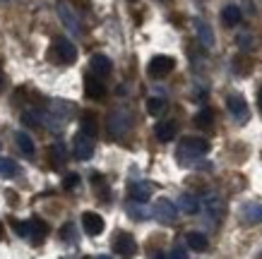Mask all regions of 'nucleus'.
<instances>
[{
	"instance_id": "nucleus-1",
	"label": "nucleus",
	"mask_w": 262,
	"mask_h": 259,
	"mask_svg": "<svg viewBox=\"0 0 262 259\" xmlns=\"http://www.w3.org/2000/svg\"><path fill=\"white\" fill-rule=\"evenodd\" d=\"M207 151H209V142L207 139H202V137H183L176 158L183 166H192L198 158L205 156Z\"/></svg>"
},
{
	"instance_id": "nucleus-2",
	"label": "nucleus",
	"mask_w": 262,
	"mask_h": 259,
	"mask_svg": "<svg viewBox=\"0 0 262 259\" xmlns=\"http://www.w3.org/2000/svg\"><path fill=\"white\" fill-rule=\"evenodd\" d=\"M51 58H53V63H58V65H72L77 60V48H75V43H72L70 39L60 36V39L53 41Z\"/></svg>"
},
{
	"instance_id": "nucleus-3",
	"label": "nucleus",
	"mask_w": 262,
	"mask_h": 259,
	"mask_svg": "<svg viewBox=\"0 0 262 259\" xmlns=\"http://www.w3.org/2000/svg\"><path fill=\"white\" fill-rule=\"evenodd\" d=\"M108 132L113 137H123V134L130 132V127H133V113L125 108H116L111 110V115H108Z\"/></svg>"
},
{
	"instance_id": "nucleus-4",
	"label": "nucleus",
	"mask_w": 262,
	"mask_h": 259,
	"mask_svg": "<svg viewBox=\"0 0 262 259\" xmlns=\"http://www.w3.org/2000/svg\"><path fill=\"white\" fill-rule=\"evenodd\" d=\"M56 10H58V17H60V22H63L65 29H68L72 36H80V34H82V24H80L77 12H75L68 3H58Z\"/></svg>"
},
{
	"instance_id": "nucleus-5",
	"label": "nucleus",
	"mask_w": 262,
	"mask_h": 259,
	"mask_svg": "<svg viewBox=\"0 0 262 259\" xmlns=\"http://www.w3.org/2000/svg\"><path fill=\"white\" fill-rule=\"evenodd\" d=\"M226 106H229V113H231V118L236 120L238 125H243V123H248V118H250V108H248V103L243 96L238 94H233L226 99Z\"/></svg>"
},
{
	"instance_id": "nucleus-6",
	"label": "nucleus",
	"mask_w": 262,
	"mask_h": 259,
	"mask_svg": "<svg viewBox=\"0 0 262 259\" xmlns=\"http://www.w3.org/2000/svg\"><path fill=\"white\" fill-rule=\"evenodd\" d=\"M176 67V60L171 55H157V58H151L149 60V75L151 77H166L171 75Z\"/></svg>"
},
{
	"instance_id": "nucleus-7",
	"label": "nucleus",
	"mask_w": 262,
	"mask_h": 259,
	"mask_svg": "<svg viewBox=\"0 0 262 259\" xmlns=\"http://www.w3.org/2000/svg\"><path fill=\"white\" fill-rule=\"evenodd\" d=\"M154 216H157V221H161V223H173L176 216H178V206L171 202V199H157V204H154Z\"/></svg>"
},
{
	"instance_id": "nucleus-8",
	"label": "nucleus",
	"mask_w": 262,
	"mask_h": 259,
	"mask_svg": "<svg viewBox=\"0 0 262 259\" xmlns=\"http://www.w3.org/2000/svg\"><path fill=\"white\" fill-rule=\"evenodd\" d=\"M75 156L80 161H89L94 156V137H87L84 132L75 134Z\"/></svg>"
},
{
	"instance_id": "nucleus-9",
	"label": "nucleus",
	"mask_w": 262,
	"mask_h": 259,
	"mask_svg": "<svg viewBox=\"0 0 262 259\" xmlns=\"http://www.w3.org/2000/svg\"><path fill=\"white\" fill-rule=\"evenodd\" d=\"M113 250L123 254V257H133L137 252V243L135 238L130 236V233H118V236L113 238Z\"/></svg>"
},
{
	"instance_id": "nucleus-10",
	"label": "nucleus",
	"mask_w": 262,
	"mask_h": 259,
	"mask_svg": "<svg viewBox=\"0 0 262 259\" xmlns=\"http://www.w3.org/2000/svg\"><path fill=\"white\" fill-rule=\"evenodd\" d=\"M103 226H106V223H103V219L96 211L82 214V228H84L87 236H99V233H103Z\"/></svg>"
},
{
	"instance_id": "nucleus-11",
	"label": "nucleus",
	"mask_w": 262,
	"mask_h": 259,
	"mask_svg": "<svg viewBox=\"0 0 262 259\" xmlns=\"http://www.w3.org/2000/svg\"><path fill=\"white\" fill-rule=\"evenodd\" d=\"M89 67H92V72H94L96 77H106V75H111L113 63H111V58H106L103 53H96V55H92Z\"/></svg>"
},
{
	"instance_id": "nucleus-12",
	"label": "nucleus",
	"mask_w": 262,
	"mask_h": 259,
	"mask_svg": "<svg viewBox=\"0 0 262 259\" xmlns=\"http://www.w3.org/2000/svg\"><path fill=\"white\" fill-rule=\"evenodd\" d=\"M195 32H198V39L205 48L214 46V32H212V27H209L205 19H195Z\"/></svg>"
},
{
	"instance_id": "nucleus-13",
	"label": "nucleus",
	"mask_w": 262,
	"mask_h": 259,
	"mask_svg": "<svg viewBox=\"0 0 262 259\" xmlns=\"http://www.w3.org/2000/svg\"><path fill=\"white\" fill-rule=\"evenodd\" d=\"M84 91H87V96L94 99V101L103 99V94H106V89H103V84L99 82L96 75H87V77H84Z\"/></svg>"
},
{
	"instance_id": "nucleus-14",
	"label": "nucleus",
	"mask_w": 262,
	"mask_h": 259,
	"mask_svg": "<svg viewBox=\"0 0 262 259\" xmlns=\"http://www.w3.org/2000/svg\"><path fill=\"white\" fill-rule=\"evenodd\" d=\"M130 197H133V202L144 204L151 197V182H133L130 185Z\"/></svg>"
},
{
	"instance_id": "nucleus-15",
	"label": "nucleus",
	"mask_w": 262,
	"mask_h": 259,
	"mask_svg": "<svg viewBox=\"0 0 262 259\" xmlns=\"http://www.w3.org/2000/svg\"><path fill=\"white\" fill-rule=\"evenodd\" d=\"M178 209H181L183 214H198L200 211V199L195 195H190V192H183V195L178 197Z\"/></svg>"
},
{
	"instance_id": "nucleus-16",
	"label": "nucleus",
	"mask_w": 262,
	"mask_h": 259,
	"mask_svg": "<svg viewBox=\"0 0 262 259\" xmlns=\"http://www.w3.org/2000/svg\"><path fill=\"white\" fill-rule=\"evenodd\" d=\"M154 134L159 142H171L176 137V123L173 120H161L159 125L154 127Z\"/></svg>"
},
{
	"instance_id": "nucleus-17",
	"label": "nucleus",
	"mask_w": 262,
	"mask_h": 259,
	"mask_svg": "<svg viewBox=\"0 0 262 259\" xmlns=\"http://www.w3.org/2000/svg\"><path fill=\"white\" fill-rule=\"evenodd\" d=\"M15 142H17V147H19V151H22L24 156H27V158H34V154H36V147H34V142H32V137H29V134L19 130V132L15 134Z\"/></svg>"
},
{
	"instance_id": "nucleus-18",
	"label": "nucleus",
	"mask_w": 262,
	"mask_h": 259,
	"mask_svg": "<svg viewBox=\"0 0 262 259\" xmlns=\"http://www.w3.org/2000/svg\"><path fill=\"white\" fill-rule=\"evenodd\" d=\"M48 156H51V163L56 166V168L65 166V161H68V149H65L63 142H56V144H51V149H48Z\"/></svg>"
},
{
	"instance_id": "nucleus-19",
	"label": "nucleus",
	"mask_w": 262,
	"mask_h": 259,
	"mask_svg": "<svg viewBox=\"0 0 262 259\" xmlns=\"http://www.w3.org/2000/svg\"><path fill=\"white\" fill-rule=\"evenodd\" d=\"M222 19L226 27H236V24H241V19H243V12H241L238 5H226V8L222 10Z\"/></svg>"
},
{
	"instance_id": "nucleus-20",
	"label": "nucleus",
	"mask_w": 262,
	"mask_h": 259,
	"mask_svg": "<svg viewBox=\"0 0 262 259\" xmlns=\"http://www.w3.org/2000/svg\"><path fill=\"white\" fill-rule=\"evenodd\" d=\"M46 233H48V226L43 221H39V219L29 221V240H32V243H41V240L46 238Z\"/></svg>"
},
{
	"instance_id": "nucleus-21",
	"label": "nucleus",
	"mask_w": 262,
	"mask_h": 259,
	"mask_svg": "<svg viewBox=\"0 0 262 259\" xmlns=\"http://www.w3.org/2000/svg\"><path fill=\"white\" fill-rule=\"evenodd\" d=\"M185 243H188V247L195 252H205L207 250V236L205 233H198V230H192V233H188V238H185Z\"/></svg>"
},
{
	"instance_id": "nucleus-22",
	"label": "nucleus",
	"mask_w": 262,
	"mask_h": 259,
	"mask_svg": "<svg viewBox=\"0 0 262 259\" xmlns=\"http://www.w3.org/2000/svg\"><path fill=\"white\" fill-rule=\"evenodd\" d=\"M243 221L255 226V223H262V204H246L243 206Z\"/></svg>"
},
{
	"instance_id": "nucleus-23",
	"label": "nucleus",
	"mask_w": 262,
	"mask_h": 259,
	"mask_svg": "<svg viewBox=\"0 0 262 259\" xmlns=\"http://www.w3.org/2000/svg\"><path fill=\"white\" fill-rule=\"evenodd\" d=\"M195 125L202 127V130H207V127H212L214 125V110H209V108H202L195 115Z\"/></svg>"
},
{
	"instance_id": "nucleus-24",
	"label": "nucleus",
	"mask_w": 262,
	"mask_h": 259,
	"mask_svg": "<svg viewBox=\"0 0 262 259\" xmlns=\"http://www.w3.org/2000/svg\"><path fill=\"white\" fill-rule=\"evenodd\" d=\"M41 110H36V108H27V110H22V123L27 127H39L41 125Z\"/></svg>"
},
{
	"instance_id": "nucleus-25",
	"label": "nucleus",
	"mask_w": 262,
	"mask_h": 259,
	"mask_svg": "<svg viewBox=\"0 0 262 259\" xmlns=\"http://www.w3.org/2000/svg\"><path fill=\"white\" fill-rule=\"evenodd\" d=\"M17 171H19L17 161H12V158H0V175H3V178H15Z\"/></svg>"
},
{
	"instance_id": "nucleus-26",
	"label": "nucleus",
	"mask_w": 262,
	"mask_h": 259,
	"mask_svg": "<svg viewBox=\"0 0 262 259\" xmlns=\"http://www.w3.org/2000/svg\"><path fill=\"white\" fill-rule=\"evenodd\" d=\"M205 209L209 211V216H219V214H222V199L216 195H207L205 197Z\"/></svg>"
},
{
	"instance_id": "nucleus-27",
	"label": "nucleus",
	"mask_w": 262,
	"mask_h": 259,
	"mask_svg": "<svg viewBox=\"0 0 262 259\" xmlns=\"http://www.w3.org/2000/svg\"><path fill=\"white\" fill-rule=\"evenodd\" d=\"M127 214H130V219H135V221L149 219V211H147L140 202H137V204H135V202H130V204H127Z\"/></svg>"
},
{
	"instance_id": "nucleus-28",
	"label": "nucleus",
	"mask_w": 262,
	"mask_h": 259,
	"mask_svg": "<svg viewBox=\"0 0 262 259\" xmlns=\"http://www.w3.org/2000/svg\"><path fill=\"white\" fill-rule=\"evenodd\" d=\"M96 130H99V125H96V120L92 115H84L80 120V132H84L87 137H96Z\"/></svg>"
},
{
	"instance_id": "nucleus-29",
	"label": "nucleus",
	"mask_w": 262,
	"mask_h": 259,
	"mask_svg": "<svg viewBox=\"0 0 262 259\" xmlns=\"http://www.w3.org/2000/svg\"><path fill=\"white\" fill-rule=\"evenodd\" d=\"M161 110H164V99H149L147 101V113L149 115H159Z\"/></svg>"
},
{
	"instance_id": "nucleus-30",
	"label": "nucleus",
	"mask_w": 262,
	"mask_h": 259,
	"mask_svg": "<svg viewBox=\"0 0 262 259\" xmlns=\"http://www.w3.org/2000/svg\"><path fill=\"white\" fill-rule=\"evenodd\" d=\"M12 226H15V233L19 238H29V221H15L12 219Z\"/></svg>"
},
{
	"instance_id": "nucleus-31",
	"label": "nucleus",
	"mask_w": 262,
	"mask_h": 259,
	"mask_svg": "<svg viewBox=\"0 0 262 259\" xmlns=\"http://www.w3.org/2000/svg\"><path fill=\"white\" fill-rule=\"evenodd\" d=\"M68 190H75V187H80V175L77 173H70L68 178H65V182H63Z\"/></svg>"
},
{
	"instance_id": "nucleus-32",
	"label": "nucleus",
	"mask_w": 262,
	"mask_h": 259,
	"mask_svg": "<svg viewBox=\"0 0 262 259\" xmlns=\"http://www.w3.org/2000/svg\"><path fill=\"white\" fill-rule=\"evenodd\" d=\"M171 259H188V252L183 250V247H173V252H171Z\"/></svg>"
},
{
	"instance_id": "nucleus-33",
	"label": "nucleus",
	"mask_w": 262,
	"mask_h": 259,
	"mask_svg": "<svg viewBox=\"0 0 262 259\" xmlns=\"http://www.w3.org/2000/svg\"><path fill=\"white\" fill-rule=\"evenodd\" d=\"M154 259H171V257H166V254H161V252H159V254H157Z\"/></svg>"
},
{
	"instance_id": "nucleus-34",
	"label": "nucleus",
	"mask_w": 262,
	"mask_h": 259,
	"mask_svg": "<svg viewBox=\"0 0 262 259\" xmlns=\"http://www.w3.org/2000/svg\"><path fill=\"white\" fill-rule=\"evenodd\" d=\"M0 238H5V230H3V223H0Z\"/></svg>"
},
{
	"instance_id": "nucleus-35",
	"label": "nucleus",
	"mask_w": 262,
	"mask_h": 259,
	"mask_svg": "<svg viewBox=\"0 0 262 259\" xmlns=\"http://www.w3.org/2000/svg\"><path fill=\"white\" fill-rule=\"evenodd\" d=\"M0 91H3V72H0Z\"/></svg>"
},
{
	"instance_id": "nucleus-36",
	"label": "nucleus",
	"mask_w": 262,
	"mask_h": 259,
	"mask_svg": "<svg viewBox=\"0 0 262 259\" xmlns=\"http://www.w3.org/2000/svg\"><path fill=\"white\" fill-rule=\"evenodd\" d=\"M260 108H262V91H260Z\"/></svg>"
},
{
	"instance_id": "nucleus-37",
	"label": "nucleus",
	"mask_w": 262,
	"mask_h": 259,
	"mask_svg": "<svg viewBox=\"0 0 262 259\" xmlns=\"http://www.w3.org/2000/svg\"><path fill=\"white\" fill-rule=\"evenodd\" d=\"M96 259H111V257H96Z\"/></svg>"
},
{
	"instance_id": "nucleus-38",
	"label": "nucleus",
	"mask_w": 262,
	"mask_h": 259,
	"mask_svg": "<svg viewBox=\"0 0 262 259\" xmlns=\"http://www.w3.org/2000/svg\"><path fill=\"white\" fill-rule=\"evenodd\" d=\"M130 3H133V0H130Z\"/></svg>"
}]
</instances>
